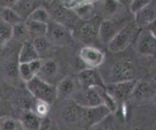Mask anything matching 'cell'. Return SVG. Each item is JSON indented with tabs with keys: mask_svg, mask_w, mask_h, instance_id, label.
Segmentation results:
<instances>
[{
	"mask_svg": "<svg viewBox=\"0 0 156 130\" xmlns=\"http://www.w3.org/2000/svg\"><path fill=\"white\" fill-rule=\"evenodd\" d=\"M76 104L82 108L105 106L111 112H114L117 108L116 100H114L106 91L105 87H92L82 90L75 97Z\"/></svg>",
	"mask_w": 156,
	"mask_h": 130,
	"instance_id": "cell-1",
	"label": "cell"
},
{
	"mask_svg": "<svg viewBox=\"0 0 156 130\" xmlns=\"http://www.w3.org/2000/svg\"><path fill=\"white\" fill-rule=\"evenodd\" d=\"M140 31L141 28H140L134 21L126 23L108 44L109 51L117 54L126 50L131 43L136 39Z\"/></svg>",
	"mask_w": 156,
	"mask_h": 130,
	"instance_id": "cell-2",
	"label": "cell"
},
{
	"mask_svg": "<svg viewBox=\"0 0 156 130\" xmlns=\"http://www.w3.org/2000/svg\"><path fill=\"white\" fill-rule=\"evenodd\" d=\"M26 87L36 100L43 101L50 105L53 104L58 97L56 86L37 76L26 83Z\"/></svg>",
	"mask_w": 156,
	"mask_h": 130,
	"instance_id": "cell-3",
	"label": "cell"
},
{
	"mask_svg": "<svg viewBox=\"0 0 156 130\" xmlns=\"http://www.w3.org/2000/svg\"><path fill=\"white\" fill-rule=\"evenodd\" d=\"M45 38L52 45L66 47L73 43V32L63 24L50 19L47 23Z\"/></svg>",
	"mask_w": 156,
	"mask_h": 130,
	"instance_id": "cell-4",
	"label": "cell"
},
{
	"mask_svg": "<svg viewBox=\"0 0 156 130\" xmlns=\"http://www.w3.org/2000/svg\"><path fill=\"white\" fill-rule=\"evenodd\" d=\"M47 10L51 20L63 24L71 31H73L79 21L76 14L73 11L66 9L62 4V2H52Z\"/></svg>",
	"mask_w": 156,
	"mask_h": 130,
	"instance_id": "cell-5",
	"label": "cell"
},
{
	"mask_svg": "<svg viewBox=\"0 0 156 130\" xmlns=\"http://www.w3.org/2000/svg\"><path fill=\"white\" fill-rule=\"evenodd\" d=\"M102 19L96 15L94 18L88 21H82L80 24L76 23L77 38L85 46H91L96 39L98 38V31Z\"/></svg>",
	"mask_w": 156,
	"mask_h": 130,
	"instance_id": "cell-6",
	"label": "cell"
},
{
	"mask_svg": "<svg viewBox=\"0 0 156 130\" xmlns=\"http://www.w3.org/2000/svg\"><path fill=\"white\" fill-rule=\"evenodd\" d=\"M91 1H63L66 9L73 11L77 18L82 21H88L97 15L95 4Z\"/></svg>",
	"mask_w": 156,
	"mask_h": 130,
	"instance_id": "cell-7",
	"label": "cell"
},
{
	"mask_svg": "<svg viewBox=\"0 0 156 130\" xmlns=\"http://www.w3.org/2000/svg\"><path fill=\"white\" fill-rule=\"evenodd\" d=\"M135 67L131 61H118L113 66L111 70V84L133 80L135 76Z\"/></svg>",
	"mask_w": 156,
	"mask_h": 130,
	"instance_id": "cell-8",
	"label": "cell"
},
{
	"mask_svg": "<svg viewBox=\"0 0 156 130\" xmlns=\"http://www.w3.org/2000/svg\"><path fill=\"white\" fill-rule=\"evenodd\" d=\"M111 113H112V112L105 106L92 108H82L81 122L86 126L91 128L107 119Z\"/></svg>",
	"mask_w": 156,
	"mask_h": 130,
	"instance_id": "cell-9",
	"label": "cell"
},
{
	"mask_svg": "<svg viewBox=\"0 0 156 130\" xmlns=\"http://www.w3.org/2000/svg\"><path fill=\"white\" fill-rule=\"evenodd\" d=\"M81 60L88 67L94 69L101 65L105 60V54L99 48L93 46H85L79 53Z\"/></svg>",
	"mask_w": 156,
	"mask_h": 130,
	"instance_id": "cell-10",
	"label": "cell"
},
{
	"mask_svg": "<svg viewBox=\"0 0 156 130\" xmlns=\"http://www.w3.org/2000/svg\"><path fill=\"white\" fill-rule=\"evenodd\" d=\"M138 81L133 80L126 82L110 84L105 88L108 94L114 99H126L132 96Z\"/></svg>",
	"mask_w": 156,
	"mask_h": 130,
	"instance_id": "cell-11",
	"label": "cell"
},
{
	"mask_svg": "<svg viewBox=\"0 0 156 130\" xmlns=\"http://www.w3.org/2000/svg\"><path fill=\"white\" fill-rule=\"evenodd\" d=\"M123 25H120V22H118L114 18L103 20L99 27L98 39L101 41V43L108 45Z\"/></svg>",
	"mask_w": 156,
	"mask_h": 130,
	"instance_id": "cell-12",
	"label": "cell"
},
{
	"mask_svg": "<svg viewBox=\"0 0 156 130\" xmlns=\"http://www.w3.org/2000/svg\"><path fill=\"white\" fill-rule=\"evenodd\" d=\"M136 39L137 50L141 54H156V40L150 35L147 29L140 31Z\"/></svg>",
	"mask_w": 156,
	"mask_h": 130,
	"instance_id": "cell-13",
	"label": "cell"
},
{
	"mask_svg": "<svg viewBox=\"0 0 156 130\" xmlns=\"http://www.w3.org/2000/svg\"><path fill=\"white\" fill-rule=\"evenodd\" d=\"M134 22L140 28H146L156 19V2H152L136 13Z\"/></svg>",
	"mask_w": 156,
	"mask_h": 130,
	"instance_id": "cell-14",
	"label": "cell"
},
{
	"mask_svg": "<svg viewBox=\"0 0 156 130\" xmlns=\"http://www.w3.org/2000/svg\"><path fill=\"white\" fill-rule=\"evenodd\" d=\"M78 80L82 86V90L92 87H101L105 88L103 80L94 69L86 68L81 70L78 74Z\"/></svg>",
	"mask_w": 156,
	"mask_h": 130,
	"instance_id": "cell-15",
	"label": "cell"
},
{
	"mask_svg": "<svg viewBox=\"0 0 156 130\" xmlns=\"http://www.w3.org/2000/svg\"><path fill=\"white\" fill-rule=\"evenodd\" d=\"M41 59L27 64H18V73L25 84L37 76L41 70Z\"/></svg>",
	"mask_w": 156,
	"mask_h": 130,
	"instance_id": "cell-16",
	"label": "cell"
},
{
	"mask_svg": "<svg viewBox=\"0 0 156 130\" xmlns=\"http://www.w3.org/2000/svg\"><path fill=\"white\" fill-rule=\"evenodd\" d=\"M101 4L95 6L96 13L98 16L103 20H108L114 18V15L118 12L119 2L114 0H107V1L99 2Z\"/></svg>",
	"mask_w": 156,
	"mask_h": 130,
	"instance_id": "cell-17",
	"label": "cell"
},
{
	"mask_svg": "<svg viewBox=\"0 0 156 130\" xmlns=\"http://www.w3.org/2000/svg\"><path fill=\"white\" fill-rule=\"evenodd\" d=\"M37 60H41V58L32 42L24 41L18 54V64H27Z\"/></svg>",
	"mask_w": 156,
	"mask_h": 130,
	"instance_id": "cell-18",
	"label": "cell"
},
{
	"mask_svg": "<svg viewBox=\"0 0 156 130\" xmlns=\"http://www.w3.org/2000/svg\"><path fill=\"white\" fill-rule=\"evenodd\" d=\"M42 119L32 111H24L19 122L23 130H39Z\"/></svg>",
	"mask_w": 156,
	"mask_h": 130,
	"instance_id": "cell-19",
	"label": "cell"
},
{
	"mask_svg": "<svg viewBox=\"0 0 156 130\" xmlns=\"http://www.w3.org/2000/svg\"><path fill=\"white\" fill-rule=\"evenodd\" d=\"M34 1H16L15 4L12 7V9L22 18L23 20L27 19L30 13L39 7L41 5L37 4Z\"/></svg>",
	"mask_w": 156,
	"mask_h": 130,
	"instance_id": "cell-20",
	"label": "cell"
},
{
	"mask_svg": "<svg viewBox=\"0 0 156 130\" xmlns=\"http://www.w3.org/2000/svg\"><path fill=\"white\" fill-rule=\"evenodd\" d=\"M82 108L78 105L69 106L64 109L62 112V116L64 120L69 123L74 124L81 122L82 119Z\"/></svg>",
	"mask_w": 156,
	"mask_h": 130,
	"instance_id": "cell-21",
	"label": "cell"
},
{
	"mask_svg": "<svg viewBox=\"0 0 156 130\" xmlns=\"http://www.w3.org/2000/svg\"><path fill=\"white\" fill-rule=\"evenodd\" d=\"M24 24L29 35H34L35 38L45 36L47 29V24L28 19L24 20Z\"/></svg>",
	"mask_w": 156,
	"mask_h": 130,
	"instance_id": "cell-22",
	"label": "cell"
},
{
	"mask_svg": "<svg viewBox=\"0 0 156 130\" xmlns=\"http://www.w3.org/2000/svg\"><path fill=\"white\" fill-rule=\"evenodd\" d=\"M58 64L55 61L51 59L47 60L41 63V67L37 76L42 78L44 77L51 78L55 76L58 72Z\"/></svg>",
	"mask_w": 156,
	"mask_h": 130,
	"instance_id": "cell-23",
	"label": "cell"
},
{
	"mask_svg": "<svg viewBox=\"0 0 156 130\" xmlns=\"http://www.w3.org/2000/svg\"><path fill=\"white\" fill-rule=\"evenodd\" d=\"M1 18L2 21L10 24L12 27L24 21V20H23L12 9H2Z\"/></svg>",
	"mask_w": 156,
	"mask_h": 130,
	"instance_id": "cell-24",
	"label": "cell"
},
{
	"mask_svg": "<svg viewBox=\"0 0 156 130\" xmlns=\"http://www.w3.org/2000/svg\"><path fill=\"white\" fill-rule=\"evenodd\" d=\"M27 19L47 24L51 18L47 8L44 7L43 6H40L29 15Z\"/></svg>",
	"mask_w": 156,
	"mask_h": 130,
	"instance_id": "cell-25",
	"label": "cell"
},
{
	"mask_svg": "<svg viewBox=\"0 0 156 130\" xmlns=\"http://www.w3.org/2000/svg\"><path fill=\"white\" fill-rule=\"evenodd\" d=\"M152 89L151 86L146 82H137L132 96L136 99H147L152 96Z\"/></svg>",
	"mask_w": 156,
	"mask_h": 130,
	"instance_id": "cell-26",
	"label": "cell"
},
{
	"mask_svg": "<svg viewBox=\"0 0 156 130\" xmlns=\"http://www.w3.org/2000/svg\"><path fill=\"white\" fill-rule=\"evenodd\" d=\"M56 87L57 96H61L66 97L73 92L75 89V83L70 78H64L59 83Z\"/></svg>",
	"mask_w": 156,
	"mask_h": 130,
	"instance_id": "cell-27",
	"label": "cell"
},
{
	"mask_svg": "<svg viewBox=\"0 0 156 130\" xmlns=\"http://www.w3.org/2000/svg\"><path fill=\"white\" fill-rule=\"evenodd\" d=\"M0 130H23L19 120L5 116L0 119Z\"/></svg>",
	"mask_w": 156,
	"mask_h": 130,
	"instance_id": "cell-28",
	"label": "cell"
},
{
	"mask_svg": "<svg viewBox=\"0 0 156 130\" xmlns=\"http://www.w3.org/2000/svg\"><path fill=\"white\" fill-rule=\"evenodd\" d=\"M13 27L3 21H0V44L3 45L13 38Z\"/></svg>",
	"mask_w": 156,
	"mask_h": 130,
	"instance_id": "cell-29",
	"label": "cell"
},
{
	"mask_svg": "<svg viewBox=\"0 0 156 130\" xmlns=\"http://www.w3.org/2000/svg\"><path fill=\"white\" fill-rule=\"evenodd\" d=\"M50 104L47 103L45 102H43V101L41 100H36L33 106L34 110H32V112H34L40 118L43 119V118L47 116V114L50 111Z\"/></svg>",
	"mask_w": 156,
	"mask_h": 130,
	"instance_id": "cell-30",
	"label": "cell"
},
{
	"mask_svg": "<svg viewBox=\"0 0 156 130\" xmlns=\"http://www.w3.org/2000/svg\"><path fill=\"white\" fill-rule=\"evenodd\" d=\"M32 44L34 46L35 49L37 51L40 58H41V55L45 54L47 51L50 43L47 40V38L44 37H38V38H34V41H32Z\"/></svg>",
	"mask_w": 156,
	"mask_h": 130,
	"instance_id": "cell-31",
	"label": "cell"
},
{
	"mask_svg": "<svg viewBox=\"0 0 156 130\" xmlns=\"http://www.w3.org/2000/svg\"><path fill=\"white\" fill-rule=\"evenodd\" d=\"M150 1L147 0H133L129 4V10L133 15L143 9L145 6H147Z\"/></svg>",
	"mask_w": 156,
	"mask_h": 130,
	"instance_id": "cell-32",
	"label": "cell"
},
{
	"mask_svg": "<svg viewBox=\"0 0 156 130\" xmlns=\"http://www.w3.org/2000/svg\"><path fill=\"white\" fill-rule=\"evenodd\" d=\"M39 130H59L57 125L50 117L43 118Z\"/></svg>",
	"mask_w": 156,
	"mask_h": 130,
	"instance_id": "cell-33",
	"label": "cell"
},
{
	"mask_svg": "<svg viewBox=\"0 0 156 130\" xmlns=\"http://www.w3.org/2000/svg\"><path fill=\"white\" fill-rule=\"evenodd\" d=\"M105 119L104 121H102L101 122H100V123L97 124V125H94L93 127L90 128V129L91 130H111V126H110V125H108V122H105Z\"/></svg>",
	"mask_w": 156,
	"mask_h": 130,
	"instance_id": "cell-34",
	"label": "cell"
},
{
	"mask_svg": "<svg viewBox=\"0 0 156 130\" xmlns=\"http://www.w3.org/2000/svg\"><path fill=\"white\" fill-rule=\"evenodd\" d=\"M146 29L150 33V35L156 40V19L154 21H152L151 24H149L146 27Z\"/></svg>",
	"mask_w": 156,
	"mask_h": 130,
	"instance_id": "cell-35",
	"label": "cell"
},
{
	"mask_svg": "<svg viewBox=\"0 0 156 130\" xmlns=\"http://www.w3.org/2000/svg\"><path fill=\"white\" fill-rule=\"evenodd\" d=\"M16 1H10V0H2L0 1V8L1 9H12Z\"/></svg>",
	"mask_w": 156,
	"mask_h": 130,
	"instance_id": "cell-36",
	"label": "cell"
},
{
	"mask_svg": "<svg viewBox=\"0 0 156 130\" xmlns=\"http://www.w3.org/2000/svg\"><path fill=\"white\" fill-rule=\"evenodd\" d=\"M7 113L8 109L6 106H5L2 102H0V119L5 117V116H8Z\"/></svg>",
	"mask_w": 156,
	"mask_h": 130,
	"instance_id": "cell-37",
	"label": "cell"
},
{
	"mask_svg": "<svg viewBox=\"0 0 156 130\" xmlns=\"http://www.w3.org/2000/svg\"><path fill=\"white\" fill-rule=\"evenodd\" d=\"M1 12H2V9L0 8V21H2V18H1Z\"/></svg>",
	"mask_w": 156,
	"mask_h": 130,
	"instance_id": "cell-38",
	"label": "cell"
},
{
	"mask_svg": "<svg viewBox=\"0 0 156 130\" xmlns=\"http://www.w3.org/2000/svg\"><path fill=\"white\" fill-rule=\"evenodd\" d=\"M155 78H156V68H155Z\"/></svg>",
	"mask_w": 156,
	"mask_h": 130,
	"instance_id": "cell-39",
	"label": "cell"
}]
</instances>
